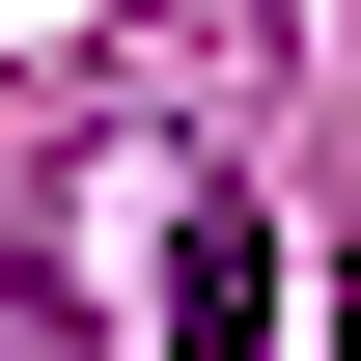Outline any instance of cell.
<instances>
[{
	"mask_svg": "<svg viewBox=\"0 0 361 361\" xmlns=\"http://www.w3.org/2000/svg\"><path fill=\"white\" fill-rule=\"evenodd\" d=\"M167 361H278V223H250V195L167 223Z\"/></svg>",
	"mask_w": 361,
	"mask_h": 361,
	"instance_id": "1",
	"label": "cell"
}]
</instances>
